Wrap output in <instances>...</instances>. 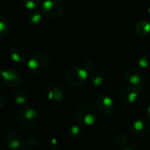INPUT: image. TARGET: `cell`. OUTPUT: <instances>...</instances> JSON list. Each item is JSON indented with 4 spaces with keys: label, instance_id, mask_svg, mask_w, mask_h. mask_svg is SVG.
<instances>
[{
    "label": "cell",
    "instance_id": "cell-15",
    "mask_svg": "<svg viewBox=\"0 0 150 150\" xmlns=\"http://www.w3.org/2000/svg\"><path fill=\"white\" fill-rule=\"evenodd\" d=\"M135 33L140 37H145L150 33V22L142 20L139 22L135 26Z\"/></svg>",
    "mask_w": 150,
    "mask_h": 150
},
{
    "label": "cell",
    "instance_id": "cell-21",
    "mask_svg": "<svg viewBox=\"0 0 150 150\" xmlns=\"http://www.w3.org/2000/svg\"><path fill=\"white\" fill-rule=\"evenodd\" d=\"M115 143L120 149H124L125 146H127L128 143V138L124 134H119L115 138Z\"/></svg>",
    "mask_w": 150,
    "mask_h": 150
},
{
    "label": "cell",
    "instance_id": "cell-9",
    "mask_svg": "<svg viewBox=\"0 0 150 150\" xmlns=\"http://www.w3.org/2000/svg\"><path fill=\"white\" fill-rule=\"evenodd\" d=\"M0 78L4 85L9 88L18 87L21 83V76L14 69L2 70L0 73Z\"/></svg>",
    "mask_w": 150,
    "mask_h": 150
},
{
    "label": "cell",
    "instance_id": "cell-4",
    "mask_svg": "<svg viewBox=\"0 0 150 150\" xmlns=\"http://www.w3.org/2000/svg\"><path fill=\"white\" fill-rule=\"evenodd\" d=\"M18 124L25 129H31L34 127L39 121V114L37 111L30 106L22 108L18 117Z\"/></svg>",
    "mask_w": 150,
    "mask_h": 150
},
{
    "label": "cell",
    "instance_id": "cell-18",
    "mask_svg": "<svg viewBox=\"0 0 150 150\" xmlns=\"http://www.w3.org/2000/svg\"><path fill=\"white\" fill-rule=\"evenodd\" d=\"M42 16L43 13L41 11H37V10H33L32 12L28 16V19L31 24L33 25H39L42 22Z\"/></svg>",
    "mask_w": 150,
    "mask_h": 150
},
{
    "label": "cell",
    "instance_id": "cell-10",
    "mask_svg": "<svg viewBox=\"0 0 150 150\" xmlns=\"http://www.w3.org/2000/svg\"><path fill=\"white\" fill-rule=\"evenodd\" d=\"M125 78L130 83V85L140 88L143 84V76L142 73L134 67H130L126 69Z\"/></svg>",
    "mask_w": 150,
    "mask_h": 150
},
{
    "label": "cell",
    "instance_id": "cell-22",
    "mask_svg": "<svg viewBox=\"0 0 150 150\" xmlns=\"http://www.w3.org/2000/svg\"><path fill=\"white\" fill-rule=\"evenodd\" d=\"M39 146V142L36 139H28L26 142H23L22 149H37Z\"/></svg>",
    "mask_w": 150,
    "mask_h": 150
},
{
    "label": "cell",
    "instance_id": "cell-2",
    "mask_svg": "<svg viewBox=\"0 0 150 150\" xmlns=\"http://www.w3.org/2000/svg\"><path fill=\"white\" fill-rule=\"evenodd\" d=\"M76 119L84 126L94 125L98 120L97 108L90 102L83 103L76 111Z\"/></svg>",
    "mask_w": 150,
    "mask_h": 150
},
{
    "label": "cell",
    "instance_id": "cell-6",
    "mask_svg": "<svg viewBox=\"0 0 150 150\" xmlns=\"http://www.w3.org/2000/svg\"><path fill=\"white\" fill-rule=\"evenodd\" d=\"M2 141L5 147L11 149H18L22 147L23 138L22 135L13 129H7L2 135Z\"/></svg>",
    "mask_w": 150,
    "mask_h": 150
},
{
    "label": "cell",
    "instance_id": "cell-7",
    "mask_svg": "<svg viewBox=\"0 0 150 150\" xmlns=\"http://www.w3.org/2000/svg\"><path fill=\"white\" fill-rule=\"evenodd\" d=\"M97 106L99 112L104 116H111L115 110V104L112 98L105 94H98Z\"/></svg>",
    "mask_w": 150,
    "mask_h": 150
},
{
    "label": "cell",
    "instance_id": "cell-27",
    "mask_svg": "<svg viewBox=\"0 0 150 150\" xmlns=\"http://www.w3.org/2000/svg\"><path fill=\"white\" fill-rule=\"evenodd\" d=\"M2 70H3V69H2V67H1V65H0V73H1Z\"/></svg>",
    "mask_w": 150,
    "mask_h": 150
},
{
    "label": "cell",
    "instance_id": "cell-3",
    "mask_svg": "<svg viewBox=\"0 0 150 150\" xmlns=\"http://www.w3.org/2000/svg\"><path fill=\"white\" fill-rule=\"evenodd\" d=\"M88 78L89 72L84 67L71 68L65 74V80L67 83L72 87H79L83 85Z\"/></svg>",
    "mask_w": 150,
    "mask_h": 150
},
{
    "label": "cell",
    "instance_id": "cell-20",
    "mask_svg": "<svg viewBox=\"0 0 150 150\" xmlns=\"http://www.w3.org/2000/svg\"><path fill=\"white\" fill-rule=\"evenodd\" d=\"M9 28H10L9 20L4 16H0V36L5 35L8 33Z\"/></svg>",
    "mask_w": 150,
    "mask_h": 150
},
{
    "label": "cell",
    "instance_id": "cell-13",
    "mask_svg": "<svg viewBox=\"0 0 150 150\" xmlns=\"http://www.w3.org/2000/svg\"><path fill=\"white\" fill-rule=\"evenodd\" d=\"M11 59L15 62H23L26 59V53L24 48L18 46L12 47L10 50Z\"/></svg>",
    "mask_w": 150,
    "mask_h": 150
},
{
    "label": "cell",
    "instance_id": "cell-8",
    "mask_svg": "<svg viewBox=\"0 0 150 150\" xmlns=\"http://www.w3.org/2000/svg\"><path fill=\"white\" fill-rule=\"evenodd\" d=\"M140 95V91L138 87L129 85L127 87H124L119 95L120 100L125 104V105H131L135 103L138 100Z\"/></svg>",
    "mask_w": 150,
    "mask_h": 150
},
{
    "label": "cell",
    "instance_id": "cell-16",
    "mask_svg": "<svg viewBox=\"0 0 150 150\" xmlns=\"http://www.w3.org/2000/svg\"><path fill=\"white\" fill-rule=\"evenodd\" d=\"M29 98L28 93L24 90H18L13 94V100L18 105H25Z\"/></svg>",
    "mask_w": 150,
    "mask_h": 150
},
{
    "label": "cell",
    "instance_id": "cell-12",
    "mask_svg": "<svg viewBox=\"0 0 150 150\" xmlns=\"http://www.w3.org/2000/svg\"><path fill=\"white\" fill-rule=\"evenodd\" d=\"M47 98L51 101L60 102L63 98L62 89L61 88V86L57 84H54L47 89Z\"/></svg>",
    "mask_w": 150,
    "mask_h": 150
},
{
    "label": "cell",
    "instance_id": "cell-11",
    "mask_svg": "<svg viewBox=\"0 0 150 150\" xmlns=\"http://www.w3.org/2000/svg\"><path fill=\"white\" fill-rule=\"evenodd\" d=\"M127 131L132 135H139L145 129V121L140 117H134L131 119L127 125Z\"/></svg>",
    "mask_w": 150,
    "mask_h": 150
},
{
    "label": "cell",
    "instance_id": "cell-26",
    "mask_svg": "<svg viewBox=\"0 0 150 150\" xmlns=\"http://www.w3.org/2000/svg\"><path fill=\"white\" fill-rule=\"evenodd\" d=\"M4 97L0 94V109L4 106Z\"/></svg>",
    "mask_w": 150,
    "mask_h": 150
},
{
    "label": "cell",
    "instance_id": "cell-23",
    "mask_svg": "<svg viewBox=\"0 0 150 150\" xmlns=\"http://www.w3.org/2000/svg\"><path fill=\"white\" fill-rule=\"evenodd\" d=\"M21 2L26 9L33 11L36 10V8L38 7L40 0H21Z\"/></svg>",
    "mask_w": 150,
    "mask_h": 150
},
{
    "label": "cell",
    "instance_id": "cell-17",
    "mask_svg": "<svg viewBox=\"0 0 150 150\" xmlns=\"http://www.w3.org/2000/svg\"><path fill=\"white\" fill-rule=\"evenodd\" d=\"M68 134H69V137L71 140L77 141V140L81 139L83 134V128L80 126H78V125H73V126H71L69 128Z\"/></svg>",
    "mask_w": 150,
    "mask_h": 150
},
{
    "label": "cell",
    "instance_id": "cell-24",
    "mask_svg": "<svg viewBox=\"0 0 150 150\" xmlns=\"http://www.w3.org/2000/svg\"><path fill=\"white\" fill-rule=\"evenodd\" d=\"M47 146L48 147L49 149L56 150L59 148V142L57 139L54 137H50V138H47Z\"/></svg>",
    "mask_w": 150,
    "mask_h": 150
},
{
    "label": "cell",
    "instance_id": "cell-5",
    "mask_svg": "<svg viewBox=\"0 0 150 150\" xmlns=\"http://www.w3.org/2000/svg\"><path fill=\"white\" fill-rule=\"evenodd\" d=\"M41 12L49 18H59L64 12V6L59 0H45L41 4Z\"/></svg>",
    "mask_w": 150,
    "mask_h": 150
},
{
    "label": "cell",
    "instance_id": "cell-14",
    "mask_svg": "<svg viewBox=\"0 0 150 150\" xmlns=\"http://www.w3.org/2000/svg\"><path fill=\"white\" fill-rule=\"evenodd\" d=\"M89 80L92 85L98 87L104 83V82L105 80V74L103 73V71H101L99 69H93L89 74Z\"/></svg>",
    "mask_w": 150,
    "mask_h": 150
},
{
    "label": "cell",
    "instance_id": "cell-1",
    "mask_svg": "<svg viewBox=\"0 0 150 150\" xmlns=\"http://www.w3.org/2000/svg\"><path fill=\"white\" fill-rule=\"evenodd\" d=\"M51 63L50 56L45 52H38L33 54L27 61V69L33 74L45 73Z\"/></svg>",
    "mask_w": 150,
    "mask_h": 150
},
{
    "label": "cell",
    "instance_id": "cell-19",
    "mask_svg": "<svg viewBox=\"0 0 150 150\" xmlns=\"http://www.w3.org/2000/svg\"><path fill=\"white\" fill-rule=\"evenodd\" d=\"M138 65L144 69H150V53H145L139 58Z\"/></svg>",
    "mask_w": 150,
    "mask_h": 150
},
{
    "label": "cell",
    "instance_id": "cell-25",
    "mask_svg": "<svg viewBox=\"0 0 150 150\" xmlns=\"http://www.w3.org/2000/svg\"><path fill=\"white\" fill-rule=\"evenodd\" d=\"M145 115H146V117L150 120V105L147 107V109L145 111Z\"/></svg>",
    "mask_w": 150,
    "mask_h": 150
}]
</instances>
